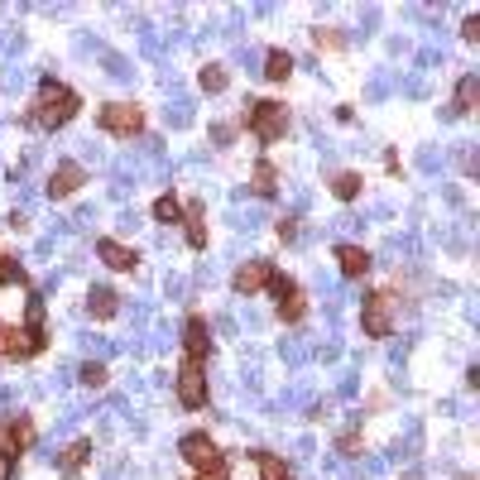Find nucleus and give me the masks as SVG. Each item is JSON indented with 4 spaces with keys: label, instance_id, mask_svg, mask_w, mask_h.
I'll list each match as a JSON object with an SVG mask.
<instances>
[{
    "label": "nucleus",
    "instance_id": "13",
    "mask_svg": "<svg viewBox=\"0 0 480 480\" xmlns=\"http://www.w3.org/2000/svg\"><path fill=\"white\" fill-rule=\"evenodd\" d=\"M164 120H169L173 130H183V125L192 120V101H188V96H173V101L164 106Z\"/></svg>",
    "mask_w": 480,
    "mask_h": 480
},
{
    "label": "nucleus",
    "instance_id": "49",
    "mask_svg": "<svg viewBox=\"0 0 480 480\" xmlns=\"http://www.w3.org/2000/svg\"><path fill=\"white\" fill-rule=\"evenodd\" d=\"M279 236H284V240H298V221H293V216L279 221Z\"/></svg>",
    "mask_w": 480,
    "mask_h": 480
},
{
    "label": "nucleus",
    "instance_id": "26",
    "mask_svg": "<svg viewBox=\"0 0 480 480\" xmlns=\"http://www.w3.org/2000/svg\"><path fill=\"white\" fill-rule=\"evenodd\" d=\"M231 226H240V231H260V226H265V211H260V207H250V211H231Z\"/></svg>",
    "mask_w": 480,
    "mask_h": 480
},
{
    "label": "nucleus",
    "instance_id": "42",
    "mask_svg": "<svg viewBox=\"0 0 480 480\" xmlns=\"http://www.w3.org/2000/svg\"><path fill=\"white\" fill-rule=\"evenodd\" d=\"M73 380H77V375H73L68 365H58V370H53V380H48V384H53V389H68Z\"/></svg>",
    "mask_w": 480,
    "mask_h": 480
},
{
    "label": "nucleus",
    "instance_id": "37",
    "mask_svg": "<svg viewBox=\"0 0 480 480\" xmlns=\"http://www.w3.org/2000/svg\"><path fill=\"white\" fill-rule=\"evenodd\" d=\"M317 361H341V341H336V336H327V341L317 346Z\"/></svg>",
    "mask_w": 480,
    "mask_h": 480
},
{
    "label": "nucleus",
    "instance_id": "23",
    "mask_svg": "<svg viewBox=\"0 0 480 480\" xmlns=\"http://www.w3.org/2000/svg\"><path fill=\"white\" fill-rule=\"evenodd\" d=\"M202 92H226V68L221 63H207L202 68Z\"/></svg>",
    "mask_w": 480,
    "mask_h": 480
},
{
    "label": "nucleus",
    "instance_id": "48",
    "mask_svg": "<svg viewBox=\"0 0 480 480\" xmlns=\"http://www.w3.org/2000/svg\"><path fill=\"white\" fill-rule=\"evenodd\" d=\"M336 394H341V399H351V394H356V375H341V384H336Z\"/></svg>",
    "mask_w": 480,
    "mask_h": 480
},
{
    "label": "nucleus",
    "instance_id": "27",
    "mask_svg": "<svg viewBox=\"0 0 480 480\" xmlns=\"http://www.w3.org/2000/svg\"><path fill=\"white\" fill-rule=\"evenodd\" d=\"M82 418H87V408H82V403H68V408H63V418H58V437H63V432H73Z\"/></svg>",
    "mask_w": 480,
    "mask_h": 480
},
{
    "label": "nucleus",
    "instance_id": "17",
    "mask_svg": "<svg viewBox=\"0 0 480 480\" xmlns=\"http://www.w3.org/2000/svg\"><path fill=\"white\" fill-rule=\"evenodd\" d=\"M380 255H384V260H399V255H418V236H389Z\"/></svg>",
    "mask_w": 480,
    "mask_h": 480
},
{
    "label": "nucleus",
    "instance_id": "9",
    "mask_svg": "<svg viewBox=\"0 0 480 480\" xmlns=\"http://www.w3.org/2000/svg\"><path fill=\"white\" fill-rule=\"evenodd\" d=\"M207 346H211V336H207V322H202V317H192L188 327H183V351H188V361H192V365H202Z\"/></svg>",
    "mask_w": 480,
    "mask_h": 480
},
{
    "label": "nucleus",
    "instance_id": "50",
    "mask_svg": "<svg viewBox=\"0 0 480 480\" xmlns=\"http://www.w3.org/2000/svg\"><path fill=\"white\" fill-rule=\"evenodd\" d=\"M211 140L216 144H231V125H211Z\"/></svg>",
    "mask_w": 480,
    "mask_h": 480
},
{
    "label": "nucleus",
    "instance_id": "14",
    "mask_svg": "<svg viewBox=\"0 0 480 480\" xmlns=\"http://www.w3.org/2000/svg\"><path fill=\"white\" fill-rule=\"evenodd\" d=\"M260 73H265V77H274V82H284L288 73H293V58H288L284 48H274V53L265 58V68H260Z\"/></svg>",
    "mask_w": 480,
    "mask_h": 480
},
{
    "label": "nucleus",
    "instance_id": "31",
    "mask_svg": "<svg viewBox=\"0 0 480 480\" xmlns=\"http://www.w3.org/2000/svg\"><path fill=\"white\" fill-rule=\"evenodd\" d=\"M442 53H447L442 44H423V48H418V68H437V63H442Z\"/></svg>",
    "mask_w": 480,
    "mask_h": 480
},
{
    "label": "nucleus",
    "instance_id": "38",
    "mask_svg": "<svg viewBox=\"0 0 480 480\" xmlns=\"http://www.w3.org/2000/svg\"><path fill=\"white\" fill-rule=\"evenodd\" d=\"M0 356H19V336L10 327H0Z\"/></svg>",
    "mask_w": 480,
    "mask_h": 480
},
{
    "label": "nucleus",
    "instance_id": "22",
    "mask_svg": "<svg viewBox=\"0 0 480 480\" xmlns=\"http://www.w3.org/2000/svg\"><path fill=\"white\" fill-rule=\"evenodd\" d=\"M332 192H336L341 202H351V197L361 192V173H336V178H332Z\"/></svg>",
    "mask_w": 480,
    "mask_h": 480
},
{
    "label": "nucleus",
    "instance_id": "44",
    "mask_svg": "<svg viewBox=\"0 0 480 480\" xmlns=\"http://www.w3.org/2000/svg\"><path fill=\"white\" fill-rule=\"evenodd\" d=\"M19 44H24L19 34H10V29H0V53H10V48H19Z\"/></svg>",
    "mask_w": 480,
    "mask_h": 480
},
{
    "label": "nucleus",
    "instance_id": "29",
    "mask_svg": "<svg viewBox=\"0 0 480 480\" xmlns=\"http://www.w3.org/2000/svg\"><path fill=\"white\" fill-rule=\"evenodd\" d=\"M236 63H240L250 77H260V63H265V58H260V48H236Z\"/></svg>",
    "mask_w": 480,
    "mask_h": 480
},
{
    "label": "nucleus",
    "instance_id": "43",
    "mask_svg": "<svg viewBox=\"0 0 480 480\" xmlns=\"http://www.w3.org/2000/svg\"><path fill=\"white\" fill-rule=\"evenodd\" d=\"M428 92V82H423V73H418V77H408V82H403V96H423Z\"/></svg>",
    "mask_w": 480,
    "mask_h": 480
},
{
    "label": "nucleus",
    "instance_id": "35",
    "mask_svg": "<svg viewBox=\"0 0 480 480\" xmlns=\"http://www.w3.org/2000/svg\"><path fill=\"white\" fill-rule=\"evenodd\" d=\"M279 312H284V322H298V317H303V298H298V293H288L284 303H279Z\"/></svg>",
    "mask_w": 480,
    "mask_h": 480
},
{
    "label": "nucleus",
    "instance_id": "51",
    "mask_svg": "<svg viewBox=\"0 0 480 480\" xmlns=\"http://www.w3.org/2000/svg\"><path fill=\"white\" fill-rule=\"evenodd\" d=\"M202 480H226V471H221V466H211V471H207Z\"/></svg>",
    "mask_w": 480,
    "mask_h": 480
},
{
    "label": "nucleus",
    "instance_id": "30",
    "mask_svg": "<svg viewBox=\"0 0 480 480\" xmlns=\"http://www.w3.org/2000/svg\"><path fill=\"white\" fill-rule=\"evenodd\" d=\"M24 279V269H19V260H10V255H0V284L10 288V284H19Z\"/></svg>",
    "mask_w": 480,
    "mask_h": 480
},
{
    "label": "nucleus",
    "instance_id": "47",
    "mask_svg": "<svg viewBox=\"0 0 480 480\" xmlns=\"http://www.w3.org/2000/svg\"><path fill=\"white\" fill-rule=\"evenodd\" d=\"M240 384H245V389L255 394V389H260V384H265V380H260V370H255V365H245V380H240Z\"/></svg>",
    "mask_w": 480,
    "mask_h": 480
},
{
    "label": "nucleus",
    "instance_id": "11",
    "mask_svg": "<svg viewBox=\"0 0 480 480\" xmlns=\"http://www.w3.org/2000/svg\"><path fill=\"white\" fill-rule=\"evenodd\" d=\"M269 279V265H260V260H250V265H240L236 269V293L245 298V293H255V288Z\"/></svg>",
    "mask_w": 480,
    "mask_h": 480
},
{
    "label": "nucleus",
    "instance_id": "19",
    "mask_svg": "<svg viewBox=\"0 0 480 480\" xmlns=\"http://www.w3.org/2000/svg\"><path fill=\"white\" fill-rule=\"evenodd\" d=\"M255 466H260L265 480H288V466L279 461V457H269V452H255Z\"/></svg>",
    "mask_w": 480,
    "mask_h": 480
},
{
    "label": "nucleus",
    "instance_id": "3",
    "mask_svg": "<svg viewBox=\"0 0 480 480\" xmlns=\"http://www.w3.org/2000/svg\"><path fill=\"white\" fill-rule=\"evenodd\" d=\"M96 125L101 130H111V135H135L140 130V106H101V115H96Z\"/></svg>",
    "mask_w": 480,
    "mask_h": 480
},
{
    "label": "nucleus",
    "instance_id": "10",
    "mask_svg": "<svg viewBox=\"0 0 480 480\" xmlns=\"http://www.w3.org/2000/svg\"><path fill=\"white\" fill-rule=\"evenodd\" d=\"M336 260H341V274H346V279H361V274L375 265V260H370L361 245H341V250H336Z\"/></svg>",
    "mask_w": 480,
    "mask_h": 480
},
{
    "label": "nucleus",
    "instance_id": "41",
    "mask_svg": "<svg viewBox=\"0 0 480 480\" xmlns=\"http://www.w3.org/2000/svg\"><path fill=\"white\" fill-rule=\"evenodd\" d=\"M361 471H365V476H384V471H389V457H370Z\"/></svg>",
    "mask_w": 480,
    "mask_h": 480
},
{
    "label": "nucleus",
    "instance_id": "24",
    "mask_svg": "<svg viewBox=\"0 0 480 480\" xmlns=\"http://www.w3.org/2000/svg\"><path fill=\"white\" fill-rule=\"evenodd\" d=\"M154 216H159V221H169V226H173V221H178V216H183V202H178V197H169V192H164V197H159V202H154Z\"/></svg>",
    "mask_w": 480,
    "mask_h": 480
},
{
    "label": "nucleus",
    "instance_id": "21",
    "mask_svg": "<svg viewBox=\"0 0 480 480\" xmlns=\"http://www.w3.org/2000/svg\"><path fill=\"white\" fill-rule=\"evenodd\" d=\"M476 96H480V77H476V73H466V77H461V87H457V111L476 106Z\"/></svg>",
    "mask_w": 480,
    "mask_h": 480
},
{
    "label": "nucleus",
    "instance_id": "12",
    "mask_svg": "<svg viewBox=\"0 0 480 480\" xmlns=\"http://www.w3.org/2000/svg\"><path fill=\"white\" fill-rule=\"evenodd\" d=\"M96 255L111 265V269H135V250L115 245V240H96Z\"/></svg>",
    "mask_w": 480,
    "mask_h": 480
},
{
    "label": "nucleus",
    "instance_id": "1",
    "mask_svg": "<svg viewBox=\"0 0 480 480\" xmlns=\"http://www.w3.org/2000/svg\"><path fill=\"white\" fill-rule=\"evenodd\" d=\"M73 115H77V92H73V87H58V82H44V87H39V111L29 115L34 125L58 130V125H68Z\"/></svg>",
    "mask_w": 480,
    "mask_h": 480
},
{
    "label": "nucleus",
    "instance_id": "7",
    "mask_svg": "<svg viewBox=\"0 0 480 480\" xmlns=\"http://www.w3.org/2000/svg\"><path fill=\"white\" fill-rule=\"evenodd\" d=\"M82 188V164H58L48 173V197H73Z\"/></svg>",
    "mask_w": 480,
    "mask_h": 480
},
{
    "label": "nucleus",
    "instance_id": "28",
    "mask_svg": "<svg viewBox=\"0 0 480 480\" xmlns=\"http://www.w3.org/2000/svg\"><path fill=\"white\" fill-rule=\"evenodd\" d=\"M87 457H92V442H73V447L63 452V466H68V471H77Z\"/></svg>",
    "mask_w": 480,
    "mask_h": 480
},
{
    "label": "nucleus",
    "instance_id": "39",
    "mask_svg": "<svg viewBox=\"0 0 480 480\" xmlns=\"http://www.w3.org/2000/svg\"><path fill=\"white\" fill-rule=\"evenodd\" d=\"M169 298H173V303H183V298H188V279H178V274H169Z\"/></svg>",
    "mask_w": 480,
    "mask_h": 480
},
{
    "label": "nucleus",
    "instance_id": "8",
    "mask_svg": "<svg viewBox=\"0 0 480 480\" xmlns=\"http://www.w3.org/2000/svg\"><path fill=\"white\" fill-rule=\"evenodd\" d=\"M303 403H312V384H307V380H298L293 389H284V394L269 403V413H274V418H288V413H298Z\"/></svg>",
    "mask_w": 480,
    "mask_h": 480
},
{
    "label": "nucleus",
    "instance_id": "46",
    "mask_svg": "<svg viewBox=\"0 0 480 480\" xmlns=\"http://www.w3.org/2000/svg\"><path fill=\"white\" fill-rule=\"evenodd\" d=\"M188 240H192V245H197V250L207 245V231H202V221H192V226H188Z\"/></svg>",
    "mask_w": 480,
    "mask_h": 480
},
{
    "label": "nucleus",
    "instance_id": "4",
    "mask_svg": "<svg viewBox=\"0 0 480 480\" xmlns=\"http://www.w3.org/2000/svg\"><path fill=\"white\" fill-rule=\"evenodd\" d=\"M361 322H365V336H389V322H394V312H389V293H365V312H361Z\"/></svg>",
    "mask_w": 480,
    "mask_h": 480
},
{
    "label": "nucleus",
    "instance_id": "25",
    "mask_svg": "<svg viewBox=\"0 0 480 480\" xmlns=\"http://www.w3.org/2000/svg\"><path fill=\"white\" fill-rule=\"evenodd\" d=\"M423 173H437V169H447V154L442 149H418V159H413Z\"/></svg>",
    "mask_w": 480,
    "mask_h": 480
},
{
    "label": "nucleus",
    "instance_id": "5",
    "mask_svg": "<svg viewBox=\"0 0 480 480\" xmlns=\"http://www.w3.org/2000/svg\"><path fill=\"white\" fill-rule=\"evenodd\" d=\"M178 403L183 408H202L207 403V380H202V365H183V375H178Z\"/></svg>",
    "mask_w": 480,
    "mask_h": 480
},
{
    "label": "nucleus",
    "instance_id": "45",
    "mask_svg": "<svg viewBox=\"0 0 480 480\" xmlns=\"http://www.w3.org/2000/svg\"><path fill=\"white\" fill-rule=\"evenodd\" d=\"M260 192H274V169L269 164H260Z\"/></svg>",
    "mask_w": 480,
    "mask_h": 480
},
{
    "label": "nucleus",
    "instance_id": "18",
    "mask_svg": "<svg viewBox=\"0 0 480 480\" xmlns=\"http://www.w3.org/2000/svg\"><path fill=\"white\" fill-rule=\"evenodd\" d=\"M389 92H394V73H389V68H375V77H370V87H365V101H384Z\"/></svg>",
    "mask_w": 480,
    "mask_h": 480
},
{
    "label": "nucleus",
    "instance_id": "40",
    "mask_svg": "<svg viewBox=\"0 0 480 480\" xmlns=\"http://www.w3.org/2000/svg\"><path fill=\"white\" fill-rule=\"evenodd\" d=\"M130 322H135V332H144V327H149V307L135 303V307H130Z\"/></svg>",
    "mask_w": 480,
    "mask_h": 480
},
{
    "label": "nucleus",
    "instance_id": "6",
    "mask_svg": "<svg viewBox=\"0 0 480 480\" xmlns=\"http://www.w3.org/2000/svg\"><path fill=\"white\" fill-rule=\"evenodd\" d=\"M183 457H188L192 466H221L216 442H211L207 432H188V437H183Z\"/></svg>",
    "mask_w": 480,
    "mask_h": 480
},
{
    "label": "nucleus",
    "instance_id": "16",
    "mask_svg": "<svg viewBox=\"0 0 480 480\" xmlns=\"http://www.w3.org/2000/svg\"><path fill=\"white\" fill-rule=\"evenodd\" d=\"M279 356H284L288 370H298V365L307 361V346H303V336H284V341H279Z\"/></svg>",
    "mask_w": 480,
    "mask_h": 480
},
{
    "label": "nucleus",
    "instance_id": "33",
    "mask_svg": "<svg viewBox=\"0 0 480 480\" xmlns=\"http://www.w3.org/2000/svg\"><path fill=\"white\" fill-rule=\"evenodd\" d=\"M375 29H380V10L370 5V10H361V29H356V34H361V39H370Z\"/></svg>",
    "mask_w": 480,
    "mask_h": 480
},
{
    "label": "nucleus",
    "instance_id": "2",
    "mask_svg": "<svg viewBox=\"0 0 480 480\" xmlns=\"http://www.w3.org/2000/svg\"><path fill=\"white\" fill-rule=\"evenodd\" d=\"M245 120H250V130H255L265 144H274L288 130V111L279 101H250V106H245Z\"/></svg>",
    "mask_w": 480,
    "mask_h": 480
},
{
    "label": "nucleus",
    "instance_id": "15",
    "mask_svg": "<svg viewBox=\"0 0 480 480\" xmlns=\"http://www.w3.org/2000/svg\"><path fill=\"white\" fill-rule=\"evenodd\" d=\"M87 307H92L96 317H111V312H120V303H115V293H111V288H92V293H87Z\"/></svg>",
    "mask_w": 480,
    "mask_h": 480
},
{
    "label": "nucleus",
    "instance_id": "34",
    "mask_svg": "<svg viewBox=\"0 0 480 480\" xmlns=\"http://www.w3.org/2000/svg\"><path fill=\"white\" fill-rule=\"evenodd\" d=\"M77 380H82V384H92V389H96V384L106 380V370H101V361H87V365L77 370Z\"/></svg>",
    "mask_w": 480,
    "mask_h": 480
},
{
    "label": "nucleus",
    "instance_id": "36",
    "mask_svg": "<svg viewBox=\"0 0 480 480\" xmlns=\"http://www.w3.org/2000/svg\"><path fill=\"white\" fill-rule=\"evenodd\" d=\"M265 284H269V293H274V298H279V303H284L288 293H293V284H288L284 274H274V269H269V279H265Z\"/></svg>",
    "mask_w": 480,
    "mask_h": 480
},
{
    "label": "nucleus",
    "instance_id": "32",
    "mask_svg": "<svg viewBox=\"0 0 480 480\" xmlns=\"http://www.w3.org/2000/svg\"><path fill=\"white\" fill-rule=\"evenodd\" d=\"M82 346H87L92 356H115V351H120V346H115V341H106V336H82Z\"/></svg>",
    "mask_w": 480,
    "mask_h": 480
},
{
    "label": "nucleus",
    "instance_id": "20",
    "mask_svg": "<svg viewBox=\"0 0 480 480\" xmlns=\"http://www.w3.org/2000/svg\"><path fill=\"white\" fill-rule=\"evenodd\" d=\"M96 58H101V63H106V73H111V77H120V82L135 73V68H130V58H120V53H111V48H101Z\"/></svg>",
    "mask_w": 480,
    "mask_h": 480
}]
</instances>
